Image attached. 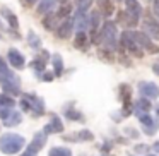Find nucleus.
<instances>
[{
    "mask_svg": "<svg viewBox=\"0 0 159 156\" xmlns=\"http://www.w3.org/2000/svg\"><path fill=\"white\" fill-rule=\"evenodd\" d=\"M24 144H26V139L19 134L9 132V134L0 135V151L5 153V154H16L24 148Z\"/></svg>",
    "mask_w": 159,
    "mask_h": 156,
    "instance_id": "nucleus-1",
    "label": "nucleus"
},
{
    "mask_svg": "<svg viewBox=\"0 0 159 156\" xmlns=\"http://www.w3.org/2000/svg\"><path fill=\"white\" fill-rule=\"evenodd\" d=\"M118 28H116V22H104L103 28H101L99 31V41H103V45L106 46L108 50H111V52H115V50H118Z\"/></svg>",
    "mask_w": 159,
    "mask_h": 156,
    "instance_id": "nucleus-2",
    "label": "nucleus"
},
{
    "mask_svg": "<svg viewBox=\"0 0 159 156\" xmlns=\"http://www.w3.org/2000/svg\"><path fill=\"white\" fill-rule=\"evenodd\" d=\"M0 86H2L4 93L11 94V96H19L21 94V79L12 70L0 74Z\"/></svg>",
    "mask_w": 159,
    "mask_h": 156,
    "instance_id": "nucleus-3",
    "label": "nucleus"
},
{
    "mask_svg": "<svg viewBox=\"0 0 159 156\" xmlns=\"http://www.w3.org/2000/svg\"><path fill=\"white\" fill-rule=\"evenodd\" d=\"M121 46H125L128 53H134L135 57H142V46L137 43L134 33L128 31V29L121 33Z\"/></svg>",
    "mask_w": 159,
    "mask_h": 156,
    "instance_id": "nucleus-4",
    "label": "nucleus"
},
{
    "mask_svg": "<svg viewBox=\"0 0 159 156\" xmlns=\"http://www.w3.org/2000/svg\"><path fill=\"white\" fill-rule=\"evenodd\" d=\"M22 98L29 103V111H31L34 117H39V115L45 113V101H43L41 98H38L36 94H24Z\"/></svg>",
    "mask_w": 159,
    "mask_h": 156,
    "instance_id": "nucleus-5",
    "label": "nucleus"
},
{
    "mask_svg": "<svg viewBox=\"0 0 159 156\" xmlns=\"http://www.w3.org/2000/svg\"><path fill=\"white\" fill-rule=\"evenodd\" d=\"M14 106H16V100L11 94H7V93L0 94V118L2 120L14 110Z\"/></svg>",
    "mask_w": 159,
    "mask_h": 156,
    "instance_id": "nucleus-6",
    "label": "nucleus"
},
{
    "mask_svg": "<svg viewBox=\"0 0 159 156\" xmlns=\"http://www.w3.org/2000/svg\"><path fill=\"white\" fill-rule=\"evenodd\" d=\"M135 40H137V43L142 46V48H145L149 53H159V46L154 45V43L151 41V38H149L147 33L140 31V33H134Z\"/></svg>",
    "mask_w": 159,
    "mask_h": 156,
    "instance_id": "nucleus-7",
    "label": "nucleus"
},
{
    "mask_svg": "<svg viewBox=\"0 0 159 156\" xmlns=\"http://www.w3.org/2000/svg\"><path fill=\"white\" fill-rule=\"evenodd\" d=\"M74 28L75 31H86L89 28V16H87V11H80L77 9L75 16H74Z\"/></svg>",
    "mask_w": 159,
    "mask_h": 156,
    "instance_id": "nucleus-8",
    "label": "nucleus"
},
{
    "mask_svg": "<svg viewBox=\"0 0 159 156\" xmlns=\"http://www.w3.org/2000/svg\"><path fill=\"white\" fill-rule=\"evenodd\" d=\"M74 31V21L72 19H63L58 26H57V36L60 40H69Z\"/></svg>",
    "mask_w": 159,
    "mask_h": 156,
    "instance_id": "nucleus-9",
    "label": "nucleus"
},
{
    "mask_svg": "<svg viewBox=\"0 0 159 156\" xmlns=\"http://www.w3.org/2000/svg\"><path fill=\"white\" fill-rule=\"evenodd\" d=\"M139 120H140V125L144 127V132H145L147 135H152V134H154V132L159 129V122H156L154 118L149 117L147 113L140 115V117H139Z\"/></svg>",
    "mask_w": 159,
    "mask_h": 156,
    "instance_id": "nucleus-10",
    "label": "nucleus"
},
{
    "mask_svg": "<svg viewBox=\"0 0 159 156\" xmlns=\"http://www.w3.org/2000/svg\"><path fill=\"white\" fill-rule=\"evenodd\" d=\"M9 64L17 70H22L26 67V60H24V57H22V53L16 48L9 50Z\"/></svg>",
    "mask_w": 159,
    "mask_h": 156,
    "instance_id": "nucleus-11",
    "label": "nucleus"
},
{
    "mask_svg": "<svg viewBox=\"0 0 159 156\" xmlns=\"http://www.w3.org/2000/svg\"><path fill=\"white\" fill-rule=\"evenodd\" d=\"M139 91L144 98H157L159 94V89L154 83H147V81H142L139 83Z\"/></svg>",
    "mask_w": 159,
    "mask_h": 156,
    "instance_id": "nucleus-12",
    "label": "nucleus"
},
{
    "mask_svg": "<svg viewBox=\"0 0 159 156\" xmlns=\"http://www.w3.org/2000/svg\"><path fill=\"white\" fill-rule=\"evenodd\" d=\"M144 33H147L151 38L159 40V24L151 17H144Z\"/></svg>",
    "mask_w": 159,
    "mask_h": 156,
    "instance_id": "nucleus-13",
    "label": "nucleus"
},
{
    "mask_svg": "<svg viewBox=\"0 0 159 156\" xmlns=\"http://www.w3.org/2000/svg\"><path fill=\"white\" fill-rule=\"evenodd\" d=\"M43 130L46 132V134H60V132H63V124H62V120H60L57 115H53L52 117V122H50L48 125H45V129Z\"/></svg>",
    "mask_w": 159,
    "mask_h": 156,
    "instance_id": "nucleus-14",
    "label": "nucleus"
},
{
    "mask_svg": "<svg viewBox=\"0 0 159 156\" xmlns=\"http://www.w3.org/2000/svg\"><path fill=\"white\" fill-rule=\"evenodd\" d=\"M118 21H120L121 24L128 26V28H135V26H137V22H139V17H135V16L130 14L128 11H123V12H120V14H118Z\"/></svg>",
    "mask_w": 159,
    "mask_h": 156,
    "instance_id": "nucleus-15",
    "label": "nucleus"
},
{
    "mask_svg": "<svg viewBox=\"0 0 159 156\" xmlns=\"http://www.w3.org/2000/svg\"><path fill=\"white\" fill-rule=\"evenodd\" d=\"M58 2H60V0H39L38 14H50V12H53Z\"/></svg>",
    "mask_w": 159,
    "mask_h": 156,
    "instance_id": "nucleus-16",
    "label": "nucleus"
},
{
    "mask_svg": "<svg viewBox=\"0 0 159 156\" xmlns=\"http://www.w3.org/2000/svg\"><path fill=\"white\" fill-rule=\"evenodd\" d=\"M46 139H48V134H46L45 130H39V132H36V134H34V137H33V141H31V144H29V146L34 148L36 151H39V149L46 144Z\"/></svg>",
    "mask_w": 159,
    "mask_h": 156,
    "instance_id": "nucleus-17",
    "label": "nucleus"
},
{
    "mask_svg": "<svg viewBox=\"0 0 159 156\" xmlns=\"http://www.w3.org/2000/svg\"><path fill=\"white\" fill-rule=\"evenodd\" d=\"M21 122H22V117H21V113L16 111V110H12L11 113L4 118V125H5V127H16V125H19Z\"/></svg>",
    "mask_w": 159,
    "mask_h": 156,
    "instance_id": "nucleus-18",
    "label": "nucleus"
},
{
    "mask_svg": "<svg viewBox=\"0 0 159 156\" xmlns=\"http://www.w3.org/2000/svg\"><path fill=\"white\" fill-rule=\"evenodd\" d=\"M125 5H127V11L130 12V14H134L135 17L140 19V16H142V7H140V4H139L137 0H125Z\"/></svg>",
    "mask_w": 159,
    "mask_h": 156,
    "instance_id": "nucleus-19",
    "label": "nucleus"
},
{
    "mask_svg": "<svg viewBox=\"0 0 159 156\" xmlns=\"http://www.w3.org/2000/svg\"><path fill=\"white\" fill-rule=\"evenodd\" d=\"M87 43H89V38H87L86 31H77L75 40H74V46H75V48H80V50H86Z\"/></svg>",
    "mask_w": 159,
    "mask_h": 156,
    "instance_id": "nucleus-20",
    "label": "nucleus"
},
{
    "mask_svg": "<svg viewBox=\"0 0 159 156\" xmlns=\"http://www.w3.org/2000/svg\"><path fill=\"white\" fill-rule=\"evenodd\" d=\"M57 21H58V16H57L55 12H50V14H45L43 26H45V29H48V31H53V29H55Z\"/></svg>",
    "mask_w": 159,
    "mask_h": 156,
    "instance_id": "nucleus-21",
    "label": "nucleus"
},
{
    "mask_svg": "<svg viewBox=\"0 0 159 156\" xmlns=\"http://www.w3.org/2000/svg\"><path fill=\"white\" fill-rule=\"evenodd\" d=\"M52 62H53V69H55V76L60 77L63 74V60H62V55H58V53H55V55L52 57Z\"/></svg>",
    "mask_w": 159,
    "mask_h": 156,
    "instance_id": "nucleus-22",
    "label": "nucleus"
},
{
    "mask_svg": "<svg viewBox=\"0 0 159 156\" xmlns=\"http://www.w3.org/2000/svg\"><path fill=\"white\" fill-rule=\"evenodd\" d=\"M151 110V103H149V100L147 98H144L142 96L140 100L137 101V108H135V113L140 117V115H144V113H147V111Z\"/></svg>",
    "mask_w": 159,
    "mask_h": 156,
    "instance_id": "nucleus-23",
    "label": "nucleus"
},
{
    "mask_svg": "<svg viewBox=\"0 0 159 156\" xmlns=\"http://www.w3.org/2000/svg\"><path fill=\"white\" fill-rule=\"evenodd\" d=\"M2 16H4V17L9 21V26H11V28H14V29H17V28H19V21H17V17H16V16L12 14V12L9 11L7 7L2 9Z\"/></svg>",
    "mask_w": 159,
    "mask_h": 156,
    "instance_id": "nucleus-24",
    "label": "nucleus"
},
{
    "mask_svg": "<svg viewBox=\"0 0 159 156\" xmlns=\"http://www.w3.org/2000/svg\"><path fill=\"white\" fill-rule=\"evenodd\" d=\"M65 117L72 122H84V115L77 111L75 108H65Z\"/></svg>",
    "mask_w": 159,
    "mask_h": 156,
    "instance_id": "nucleus-25",
    "label": "nucleus"
},
{
    "mask_svg": "<svg viewBox=\"0 0 159 156\" xmlns=\"http://www.w3.org/2000/svg\"><path fill=\"white\" fill-rule=\"evenodd\" d=\"M28 45L31 46V48H36V50L41 46V40L38 38V35H36L34 31H29L28 33Z\"/></svg>",
    "mask_w": 159,
    "mask_h": 156,
    "instance_id": "nucleus-26",
    "label": "nucleus"
},
{
    "mask_svg": "<svg viewBox=\"0 0 159 156\" xmlns=\"http://www.w3.org/2000/svg\"><path fill=\"white\" fill-rule=\"evenodd\" d=\"M99 9H101V14L106 16V17H110V16L113 14V11H115L113 4H111L110 0H104V2H101V4H99Z\"/></svg>",
    "mask_w": 159,
    "mask_h": 156,
    "instance_id": "nucleus-27",
    "label": "nucleus"
},
{
    "mask_svg": "<svg viewBox=\"0 0 159 156\" xmlns=\"http://www.w3.org/2000/svg\"><path fill=\"white\" fill-rule=\"evenodd\" d=\"M48 156H72V151L69 148H52Z\"/></svg>",
    "mask_w": 159,
    "mask_h": 156,
    "instance_id": "nucleus-28",
    "label": "nucleus"
},
{
    "mask_svg": "<svg viewBox=\"0 0 159 156\" xmlns=\"http://www.w3.org/2000/svg\"><path fill=\"white\" fill-rule=\"evenodd\" d=\"M31 69H33V70H36V72H38L39 76H41V74L45 72V60L39 59V57H38V59H34V60L31 62Z\"/></svg>",
    "mask_w": 159,
    "mask_h": 156,
    "instance_id": "nucleus-29",
    "label": "nucleus"
},
{
    "mask_svg": "<svg viewBox=\"0 0 159 156\" xmlns=\"http://www.w3.org/2000/svg\"><path fill=\"white\" fill-rule=\"evenodd\" d=\"M75 139H77V141H93V139H94V135H93V132H91V130L84 129V130L77 132Z\"/></svg>",
    "mask_w": 159,
    "mask_h": 156,
    "instance_id": "nucleus-30",
    "label": "nucleus"
},
{
    "mask_svg": "<svg viewBox=\"0 0 159 156\" xmlns=\"http://www.w3.org/2000/svg\"><path fill=\"white\" fill-rule=\"evenodd\" d=\"M130 86H127V84H121L120 86V98H121V101H130Z\"/></svg>",
    "mask_w": 159,
    "mask_h": 156,
    "instance_id": "nucleus-31",
    "label": "nucleus"
},
{
    "mask_svg": "<svg viewBox=\"0 0 159 156\" xmlns=\"http://www.w3.org/2000/svg\"><path fill=\"white\" fill-rule=\"evenodd\" d=\"M70 11H72V7H70V4H63L62 7H60V11H58V17H67V16L70 14Z\"/></svg>",
    "mask_w": 159,
    "mask_h": 156,
    "instance_id": "nucleus-32",
    "label": "nucleus"
},
{
    "mask_svg": "<svg viewBox=\"0 0 159 156\" xmlns=\"http://www.w3.org/2000/svg\"><path fill=\"white\" fill-rule=\"evenodd\" d=\"M91 4H93V0H77V9L87 11V9L91 7Z\"/></svg>",
    "mask_w": 159,
    "mask_h": 156,
    "instance_id": "nucleus-33",
    "label": "nucleus"
},
{
    "mask_svg": "<svg viewBox=\"0 0 159 156\" xmlns=\"http://www.w3.org/2000/svg\"><path fill=\"white\" fill-rule=\"evenodd\" d=\"M121 113H123L125 117H128L130 113H134V108H132V101H125V103H123V110H121Z\"/></svg>",
    "mask_w": 159,
    "mask_h": 156,
    "instance_id": "nucleus-34",
    "label": "nucleus"
},
{
    "mask_svg": "<svg viewBox=\"0 0 159 156\" xmlns=\"http://www.w3.org/2000/svg\"><path fill=\"white\" fill-rule=\"evenodd\" d=\"M135 153H139V154H147V153H149V146L137 144V146H135Z\"/></svg>",
    "mask_w": 159,
    "mask_h": 156,
    "instance_id": "nucleus-35",
    "label": "nucleus"
},
{
    "mask_svg": "<svg viewBox=\"0 0 159 156\" xmlns=\"http://www.w3.org/2000/svg\"><path fill=\"white\" fill-rule=\"evenodd\" d=\"M39 77H41V81H45V83H52L53 77H55V74H52V72H43Z\"/></svg>",
    "mask_w": 159,
    "mask_h": 156,
    "instance_id": "nucleus-36",
    "label": "nucleus"
},
{
    "mask_svg": "<svg viewBox=\"0 0 159 156\" xmlns=\"http://www.w3.org/2000/svg\"><path fill=\"white\" fill-rule=\"evenodd\" d=\"M21 156H38V151H36L34 148H31V146H28V149H26Z\"/></svg>",
    "mask_w": 159,
    "mask_h": 156,
    "instance_id": "nucleus-37",
    "label": "nucleus"
},
{
    "mask_svg": "<svg viewBox=\"0 0 159 156\" xmlns=\"http://www.w3.org/2000/svg\"><path fill=\"white\" fill-rule=\"evenodd\" d=\"M7 70H11V69H9V65L5 64V60L0 57V74H5Z\"/></svg>",
    "mask_w": 159,
    "mask_h": 156,
    "instance_id": "nucleus-38",
    "label": "nucleus"
},
{
    "mask_svg": "<svg viewBox=\"0 0 159 156\" xmlns=\"http://www.w3.org/2000/svg\"><path fill=\"white\" fill-rule=\"evenodd\" d=\"M125 132H127V134H128V137H132V139H139V135H140L137 130H135V129H130V127H128Z\"/></svg>",
    "mask_w": 159,
    "mask_h": 156,
    "instance_id": "nucleus-39",
    "label": "nucleus"
},
{
    "mask_svg": "<svg viewBox=\"0 0 159 156\" xmlns=\"http://www.w3.org/2000/svg\"><path fill=\"white\" fill-rule=\"evenodd\" d=\"M19 105H21V110H22V111H29V103L24 100V98L21 100V103H19Z\"/></svg>",
    "mask_w": 159,
    "mask_h": 156,
    "instance_id": "nucleus-40",
    "label": "nucleus"
},
{
    "mask_svg": "<svg viewBox=\"0 0 159 156\" xmlns=\"http://www.w3.org/2000/svg\"><path fill=\"white\" fill-rule=\"evenodd\" d=\"M152 9H154V14L159 17V0H154V2H152Z\"/></svg>",
    "mask_w": 159,
    "mask_h": 156,
    "instance_id": "nucleus-41",
    "label": "nucleus"
},
{
    "mask_svg": "<svg viewBox=\"0 0 159 156\" xmlns=\"http://www.w3.org/2000/svg\"><path fill=\"white\" fill-rule=\"evenodd\" d=\"M152 72H154L156 76H159V64H154V65H152Z\"/></svg>",
    "mask_w": 159,
    "mask_h": 156,
    "instance_id": "nucleus-42",
    "label": "nucleus"
},
{
    "mask_svg": "<svg viewBox=\"0 0 159 156\" xmlns=\"http://www.w3.org/2000/svg\"><path fill=\"white\" fill-rule=\"evenodd\" d=\"M34 2H36V0H22V4H24V5H33Z\"/></svg>",
    "mask_w": 159,
    "mask_h": 156,
    "instance_id": "nucleus-43",
    "label": "nucleus"
},
{
    "mask_svg": "<svg viewBox=\"0 0 159 156\" xmlns=\"http://www.w3.org/2000/svg\"><path fill=\"white\" fill-rule=\"evenodd\" d=\"M152 149H154L156 153H159V141H156V142H154V148H152Z\"/></svg>",
    "mask_w": 159,
    "mask_h": 156,
    "instance_id": "nucleus-44",
    "label": "nucleus"
},
{
    "mask_svg": "<svg viewBox=\"0 0 159 156\" xmlns=\"http://www.w3.org/2000/svg\"><path fill=\"white\" fill-rule=\"evenodd\" d=\"M156 115H157V118H159V103H157V106H156Z\"/></svg>",
    "mask_w": 159,
    "mask_h": 156,
    "instance_id": "nucleus-45",
    "label": "nucleus"
},
{
    "mask_svg": "<svg viewBox=\"0 0 159 156\" xmlns=\"http://www.w3.org/2000/svg\"><path fill=\"white\" fill-rule=\"evenodd\" d=\"M60 2H63V4H65V2H67V0H60Z\"/></svg>",
    "mask_w": 159,
    "mask_h": 156,
    "instance_id": "nucleus-46",
    "label": "nucleus"
},
{
    "mask_svg": "<svg viewBox=\"0 0 159 156\" xmlns=\"http://www.w3.org/2000/svg\"><path fill=\"white\" fill-rule=\"evenodd\" d=\"M98 2H99V4H101V2H104V0H98Z\"/></svg>",
    "mask_w": 159,
    "mask_h": 156,
    "instance_id": "nucleus-47",
    "label": "nucleus"
},
{
    "mask_svg": "<svg viewBox=\"0 0 159 156\" xmlns=\"http://www.w3.org/2000/svg\"><path fill=\"white\" fill-rule=\"evenodd\" d=\"M116 2H125V0H116Z\"/></svg>",
    "mask_w": 159,
    "mask_h": 156,
    "instance_id": "nucleus-48",
    "label": "nucleus"
}]
</instances>
